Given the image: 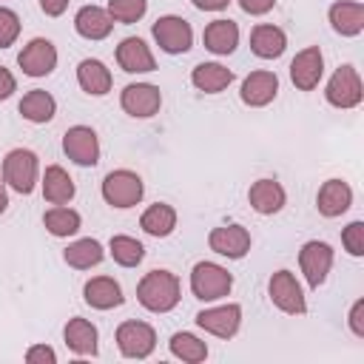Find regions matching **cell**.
<instances>
[{
	"label": "cell",
	"instance_id": "cell-1",
	"mask_svg": "<svg viewBox=\"0 0 364 364\" xmlns=\"http://www.w3.org/2000/svg\"><path fill=\"white\" fill-rule=\"evenodd\" d=\"M136 301L151 313H168L179 304V279L171 270H151L136 284Z\"/></svg>",
	"mask_w": 364,
	"mask_h": 364
},
{
	"label": "cell",
	"instance_id": "cell-2",
	"mask_svg": "<svg viewBox=\"0 0 364 364\" xmlns=\"http://www.w3.org/2000/svg\"><path fill=\"white\" fill-rule=\"evenodd\" d=\"M233 287V276L216 264V262H199L191 270V293L199 301H216L222 296H228Z\"/></svg>",
	"mask_w": 364,
	"mask_h": 364
},
{
	"label": "cell",
	"instance_id": "cell-3",
	"mask_svg": "<svg viewBox=\"0 0 364 364\" xmlns=\"http://www.w3.org/2000/svg\"><path fill=\"white\" fill-rule=\"evenodd\" d=\"M3 182L17 193H31L37 185V154L28 148H14L3 159Z\"/></svg>",
	"mask_w": 364,
	"mask_h": 364
},
{
	"label": "cell",
	"instance_id": "cell-4",
	"mask_svg": "<svg viewBox=\"0 0 364 364\" xmlns=\"http://www.w3.org/2000/svg\"><path fill=\"white\" fill-rule=\"evenodd\" d=\"M142 193H145V185L134 171H125V168L111 171L102 179V199L111 208H134V205H139Z\"/></svg>",
	"mask_w": 364,
	"mask_h": 364
},
{
	"label": "cell",
	"instance_id": "cell-5",
	"mask_svg": "<svg viewBox=\"0 0 364 364\" xmlns=\"http://www.w3.org/2000/svg\"><path fill=\"white\" fill-rule=\"evenodd\" d=\"M324 97L333 108H355L364 100V85H361L358 71L353 65H338L327 82Z\"/></svg>",
	"mask_w": 364,
	"mask_h": 364
},
{
	"label": "cell",
	"instance_id": "cell-6",
	"mask_svg": "<svg viewBox=\"0 0 364 364\" xmlns=\"http://www.w3.org/2000/svg\"><path fill=\"white\" fill-rule=\"evenodd\" d=\"M154 40L165 54H185L193 46V28L185 17L176 14H165L154 23Z\"/></svg>",
	"mask_w": 364,
	"mask_h": 364
},
{
	"label": "cell",
	"instance_id": "cell-7",
	"mask_svg": "<svg viewBox=\"0 0 364 364\" xmlns=\"http://www.w3.org/2000/svg\"><path fill=\"white\" fill-rule=\"evenodd\" d=\"M299 264H301V273L307 279V284L313 290H318L333 267V247L327 242H318V239H310L301 245L299 250Z\"/></svg>",
	"mask_w": 364,
	"mask_h": 364
},
{
	"label": "cell",
	"instance_id": "cell-8",
	"mask_svg": "<svg viewBox=\"0 0 364 364\" xmlns=\"http://www.w3.org/2000/svg\"><path fill=\"white\" fill-rule=\"evenodd\" d=\"M267 293H270V301H273L282 313L301 316V313L307 310V301H304L301 284L296 282V276H293L290 270H276V273L270 276Z\"/></svg>",
	"mask_w": 364,
	"mask_h": 364
},
{
	"label": "cell",
	"instance_id": "cell-9",
	"mask_svg": "<svg viewBox=\"0 0 364 364\" xmlns=\"http://www.w3.org/2000/svg\"><path fill=\"white\" fill-rule=\"evenodd\" d=\"M117 347L125 358H148L156 347V333L145 321H122L117 327Z\"/></svg>",
	"mask_w": 364,
	"mask_h": 364
},
{
	"label": "cell",
	"instance_id": "cell-10",
	"mask_svg": "<svg viewBox=\"0 0 364 364\" xmlns=\"http://www.w3.org/2000/svg\"><path fill=\"white\" fill-rule=\"evenodd\" d=\"M63 151L71 162L88 168V165H97L100 162V139L94 134V128L88 125H74L65 131L63 136Z\"/></svg>",
	"mask_w": 364,
	"mask_h": 364
},
{
	"label": "cell",
	"instance_id": "cell-11",
	"mask_svg": "<svg viewBox=\"0 0 364 364\" xmlns=\"http://www.w3.org/2000/svg\"><path fill=\"white\" fill-rule=\"evenodd\" d=\"M17 65L28 77H46V74H51L54 65H57V48H54V43L46 40V37H34L17 54Z\"/></svg>",
	"mask_w": 364,
	"mask_h": 364
},
{
	"label": "cell",
	"instance_id": "cell-12",
	"mask_svg": "<svg viewBox=\"0 0 364 364\" xmlns=\"http://www.w3.org/2000/svg\"><path fill=\"white\" fill-rule=\"evenodd\" d=\"M324 74V57H321V48L318 46H307L301 48L293 63H290V80L299 91H313L318 85Z\"/></svg>",
	"mask_w": 364,
	"mask_h": 364
},
{
	"label": "cell",
	"instance_id": "cell-13",
	"mask_svg": "<svg viewBox=\"0 0 364 364\" xmlns=\"http://www.w3.org/2000/svg\"><path fill=\"white\" fill-rule=\"evenodd\" d=\"M119 105H122L125 114L145 119V117H154V114L159 111V105H162V94H159V88L151 85V82H131V85L122 88Z\"/></svg>",
	"mask_w": 364,
	"mask_h": 364
},
{
	"label": "cell",
	"instance_id": "cell-14",
	"mask_svg": "<svg viewBox=\"0 0 364 364\" xmlns=\"http://www.w3.org/2000/svg\"><path fill=\"white\" fill-rule=\"evenodd\" d=\"M196 324L216 336V338H233L239 324H242V307L239 304H219V307H208L202 313H196Z\"/></svg>",
	"mask_w": 364,
	"mask_h": 364
},
{
	"label": "cell",
	"instance_id": "cell-15",
	"mask_svg": "<svg viewBox=\"0 0 364 364\" xmlns=\"http://www.w3.org/2000/svg\"><path fill=\"white\" fill-rule=\"evenodd\" d=\"M208 245H210V250L219 253V256L242 259V256H247V250H250V233H247V228H242V225H222V228H213V230H210Z\"/></svg>",
	"mask_w": 364,
	"mask_h": 364
},
{
	"label": "cell",
	"instance_id": "cell-16",
	"mask_svg": "<svg viewBox=\"0 0 364 364\" xmlns=\"http://www.w3.org/2000/svg\"><path fill=\"white\" fill-rule=\"evenodd\" d=\"M242 102L250 108H262L267 102H273V97L279 94V77L273 71H250L242 80Z\"/></svg>",
	"mask_w": 364,
	"mask_h": 364
},
{
	"label": "cell",
	"instance_id": "cell-17",
	"mask_svg": "<svg viewBox=\"0 0 364 364\" xmlns=\"http://www.w3.org/2000/svg\"><path fill=\"white\" fill-rule=\"evenodd\" d=\"M117 63L122 71L128 74H148L156 68V60L151 54V48L145 46V40L139 37H125L119 46H117Z\"/></svg>",
	"mask_w": 364,
	"mask_h": 364
},
{
	"label": "cell",
	"instance_id": "cell-18",
	"mask_svg": "<svg viewBox=\"0 0 364 364\" xmlns=\"http://www.w3.org/2000/svg\"><path fill=\"white\" fill-rule=\"evenodd\" d=\"M353 205V191L344 179H327L321 188H318V196H316V208L321 216L327 219H336L341 213H347V208Z\"/></svg>",
	"mask_w": 364,
	"mask_h": 364
},
{
	"label": "cell",
	"instance_id": "cell-19",
	"mask_svg": "<svg viewBox=\"0 0 364 364\" xmlns=\"http://www.w3.org/2000/svg\"><path fill=\"white\" fill-rule=\"evenodd\" d=\"M247 202H250V208H253L256 213L270 216V213H279V210L284 208L287 193H284V188H282L276 179H259V182L250 185Z\"/></svg>",
	"mask_w": 364,
	"mask_h": 364
},
{
	"label": "cell",
	"instance_id": "cell-20",
	"mask_svg": "<svg viewBox=\"0 0 364 364\" xmlns=\"http://www.w3.org/2000/svg\"><path fill=\"white\" fill-rule=\"evenodd\" d=\"M82 296H85V304H91L94 310H111V307H119L122 304V287L111 279V276H94L85 282L82 287Z\"/></svg>",
	"mask_w": 364,
	"mask_h": 364
},
{
	"label": "cell",
	"instance_id": "cell-21",
	"mask_svg": "<svg viewBox=\"0 0 364 364\" xmlns=\"http://www.w3.org/2000/svg\"><path fill=\"white\" fill-rule=\"evenodd\" d=\"M287 48V37L279 26H270V23H259L253 31H250V51L262 60H276L282 57Z\"/></svg>",
	"mask_w": 364,
	"mask_h": 364
},
{
	"label": "cell",
	"instance_id": "cell-22",
	"mask_svg": "<svg viewBox=\"0 0 364 364\" xmlns=\"http://www.w3.org/2000/svg\"><path fill=\"white\" fill-rule=\"evenodd\" d=\"M330 26L341 37H355L364 28V3L355 0H338L330 6Z\"/></svg>",
	"mask_w": 364,
	"mask_h": 364
},
{
	"label": "cell",
	"instance_id": "cell-23",
	"mask_svg": "<svg viewBox=\"0 0 364 364\" xmlns=\"http://www.w3.org/2000/svg\"><path fill=\"white\" fill-rule=\"evenodd\" d=\"M74 28L85 40H105L111 34V28H114V20L100 6H82L77 11V17H74Z\"/></svg>",
	"mask_w": 364,
	"mask_h": 364
},
{
	"label": "cell",
	"instance_id": "cell-24",
	"mask_svg": "<svg viewBox=\"0 0 364 364\" xmlns=\"http://www.w3.org/2000/svg\"><path fill=\"white\" fill-rule=\"evenodd\" d=\"M202 43L213 54H233L239 46V26L233 20H213L205 26Z\"/></svg>",
	"mask_w": 364,
	"mask_h": 364
},
{
	"label": "cell",
	"instance_id": "cell-25",
	"mask_svg": "<svg viewBox=\"0 0 364 364\" xmlns=\"http://www.w3.org/2000/svg\"><path fill=\"white\" fill-rule=\"evenodd\" d=\"M65 347L77 355H97V327L88 318H68L63 330Z\"/></svg>",
	"mask_w": 364,
	"mask_h": 364
},
{
	"label": "cell",
	"instance_id": "cell-26",
	"mask_svg": "<svg viewBox=\"0 0 364 364\" xmlns=\"http://www.w3.org/2000/svg\"><path fill=\"white\" fill-rule=\"evenodd\" d=\"M77 82H80V88H82L85 94L102 97V94L111 91V71L105 68V63L88 57V60H82V63L77 65Z\"/></svg>",
	"mask_w": 364,
	"mask_h": 364
},
{
	"label": "cell",
	"instance_id": "cell-27",
	"mask_svg": "<svg viewBox=\"0 0 364 364\" xmlns=\"http://www.w3.org/2000/svg\"><path fill=\"white\" fill-rule=\"evenodd\" d=\"M191 82L205 94H219L233 82V71L225 68L222 63H199L191 71Z\"/></svg>",
	"mask_w": 364,
	"mask_h": 364
},
{
	"label": "cell",
	"instance_id": "cell-28",
	"mask_svg": "<svg viewBox=\"0 0 364 364\" xmlns=\"http://www.w3.org/2000/svg\"><path fill=\"white\" fill-rule=\"evenodd\" d=\"M74 193H77L74 179H71L60 165H48L46 173H43V196H46V202H51V205H65V202L74 199Z\"/></svg>",
	"mask_w": 364,
	"mask_h": 364
},
{
	"label": "cell",
	"instance_id": "cell-29",
	"mask_svg": "<svg viewBox=\"0 0 364 364\" xmlns=\"http://www.w3.org/2000/svg\"><path fill=\"white\" fill-rule=\"evenodd\" d=\"M54 111H57V102H54V97H51L48 91H43V88H34V91L23 94V100H20V114H23V119L37 122V125L48 122V119L54 117Z\"/></svg>",
	"mask_w": 364,
	"mask_h": 364
},
{
	"label": "cell",
	"instance_id": "cell-30",
	"mask_svg": "<svg viewBox=\"0 0 364 364\" xmlns=\"http://www.w3.org/2000/svg\"><path fill=\"white\" fill-rule=\"evenodd\" d=\"M43 225H46V230H48L51 236L65 239V236H74V233L80 230L82 219H80L77 210H71V208H65V205H54V208H48V210L43 213Z\"/></svg>",
	"mask_w": 364,
	"mask_h": 364
},
{
	"label": "cell",
	"instance_id": "cell-31",
	"mask_svg": "<svg viewBox=\"0 0 364 364\" xmlns=\"http://www.w3.org/2000/svg\"><path fill=\"white\" fill-rule=\"evenodd\" d=\"M139 228L145 233H151V236H168L176 228V210L171 205H165V202H156L139 216Z\"/></svg>",
	"mask_w": 364,
	"mask_h": 364
},
{
	"label": "cell",
	"instance_id": "cell-32",
	"mask_svg": "<svg viewBox=\"0 0 364 364\" xmlns=\"http://www.w3.org/2000/svg\"><path fill=\"white\" fill-rule=\"evenodd\" d=\"M102 256H105V250H102V245H100L97 239H77V242H71V245L65 247V253H63V259H65L71 267H77V270H88V267L100 264Z\"/></svg>",
	"mask_w": 364,
	"mask_h": 364
},
{
	"label": "cell",
	"instance_id": "cell-33",
	"mask_svg": "<svg viewBox=\"0 0 364 364\" xmlns=\"http://www.w3.org/2000/svg\"><path fill=\"white\" fill-rule=\"evenodd\" d=\"M171 353L188 364H199L208 358V344L196 338L193 333H173L171 336Z\"/></svg>",
	"mask_w": 364,
	"mask_h": 364
},
{
	"label": "cell",
	"instance_id": "cell-34",
	"mask_svg": "<svg viewBox=\"0 0 364 364\" xmlns=\"http://www.w3.org/2000/svg\"><path fill=\"white\" fill-rule=\"evenodd\" d=\"M108 250H111L114 262L122 264V267H136L142 262V256H145L142 242H136L134 236H111Z\"/></svg>",
	"mask_w": 364,
	"mask_h": 364
},
{
	"label": "cell",
	"instance_id": "cell-35",
	"mask_svg": "<svg viewBox=\"0 0 364 364\" xmlns=\"http://www.w3.org/2000/svg\"><path fill=\"white\" fill-rule=\"evenodd\" d=\"M105 11L111 14V20L128 26V23H136V20L145 17L148 0H108V9Z\"/></svg>",
	"mask_w": 364,
	"mask_h": 364
},
{
	"label": "cell",
	"instance_id": "cell-36",
	"mask_svg": "<svg viewBox=\"0 0 364 364\" xmlns=\"http://www.w3.org/2000/svg\"><path fill=\"white\" fill-rule=\"evenodd\" d=\"M17 37H20V17L11 9L0 6V48H9Z\"/></svg>",
	"mask_w": 364,
	"mask_h": 364
},
{
	"label": "cell",
	"instance_id": "cell-37",
	"mask_svg": "<svg viewBox=\"0 0 364 364\" xmlns=\"http://www.w3.org/2000/svg\"><path fill=\"white\" fill-rule=\"evenodd\" d=\"M341 245L350 256H364V222H350L341 230Z\"/></svg>",
	"mask_w": 364,
	"mask_h": 364
},
{
	"label": "cell",
	"instance_id": "cell-38",
	"mask_svg": "<svg viewBox=\"0 0 364 364\" xmlns=\"http://www.w3.org/2000/svg\"><path fill=\"white\" fill-rule=\"evenodd\" d=\"M26 361L28 364H54L57 361V353L48 344H34V347L26 350Z\"/></svg>",
	"mask_w": 364,
	"mask_h": 364
},
{
	"label": "cell",
	"instance_id": "cell-39",
	"mask_svg": "<svg viewBox=\"0 0 364 364\" xmlns=\"http://www.w3.org/2000/svg\"><path fill=\"white\" fill-rule=\"evenodd\" d=\"M350 330L355 338H364V299L353 301L350 307Z\"/></svg>",
	"mask_w": 364,
	"mask_h": 364
},
{
	"label": "cell",
	"instance_id": "cell-40",
	"mask_svg": "<svg viewBox=\"0 0 364 364\" xmlns=\"http://www.w3.org/2000/svg\"><path fill=\"white\" fill-rule=\"evenodd\" d=\"M239 6L245 14H267L276 6V0H239Z\"/></svg>",
	"mask_w": 364,
	"mask_h": 364
},
{
	"label": "cell",
	"instance_id": "cell-41",
	"mask_svg": "<svg viewBox=\"0 0 364 364\" xmlns=\"http://www.w3.org/2000/svg\"><path fill=\"white\" fill-rule=\"evenodd\" d=\"M14 91H17V80H14V74H11L9 68L0 65V100H9Z\"/></svg>",
	"mask_w": 364,
	"mask_h": 364
},
{
	"label": "cell",
	"instance_id": "cell-42",
	"mask_svg": "<svg viewBox=\"0 0 364 364\" xmlns=\"http://www.w3.org/2000/svg\"><path fill=\"white\" fill-rule=\"evenodd\" d=\"M40 9H43L48 17H60V14L68 9V0H40Z\"/></svg>",
	"mask_w": 364,
	"mask_h": 364
},
{
	"label": "cell",
	"instance_id": "cell-43",
	"mask_svg": "<svg viewBox=\"0 0 364 364\" xmlns=\"http://www.w3.org/2000/svg\"><path fill=\"white\" fill-rule=\"evenodd\" d=\"M191 3H193L199 11H222L230 0H191Z\"/></svg>",
	"mask_w": 364,
	"mask_h": 364
},
{
	"label": "cell",
	"instance_id": "cell-44",
	"mask_svg": "<svg viewBox=\"0 0 364 364\" xmlns=\"http://www.w3.org/2000/svg\"><path fill=\"white\" fill-rule=\"evenodd\" d=\"M9 208V193H6V185L0 182V213Z\"/></svg>",
	"mask_w": 364,
	"mask_h": 364
}]
</instances>
